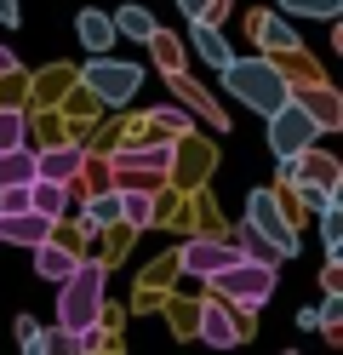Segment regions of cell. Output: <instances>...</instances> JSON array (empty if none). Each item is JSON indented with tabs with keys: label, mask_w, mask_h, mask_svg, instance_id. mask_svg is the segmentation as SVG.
I'll list each match as a JSON object with an SVG mask.
<instances>
[{
	"label": "cell",
	"mask_w": 343,
	"mask_h": 355,
	"mask_svg": "<svg viewBox=\"0 0 343 355\" xmlns=\"http://www.w3.org/2000/svg\"><path fill=\"white\" fill-rule=\"evenodd\" d=\"M29 252H35V270L46 281H63L69 270H75V252H69L63 241H40V247H29Z\"/></svg>",
	"instance_id": "obj_15"
},
{
	"label": "cell",
	"mask_w": 343,
	"mask_h": 355,
	"mask_svg": "<svg viewBox=\"0 0 343 355\" xmlns=\"http://www.w3.org/2000/svg\"><path fill=\"white\" fill-rule=\"evenodd\" d=\"M12 69H17V58H12V52H6V46H0V80H6V75H12Z\"/></svg>",
	"instance_id": "obj_34"
},
{
	"label": "cell",
	"mask_w": 343,
	"mask_h": 355,
	"mask_svg": "<svg viewBox=\"0 0 343 355\" xmlns=\"http://www.w3.org/2000/svg\"><path fill=\"white\" fill-rule=\"evenodd\" d=\"M149 52H155V63H160V69H166V75L177 69V40H172L166 29H155V35H149Z\"/></svg>",
	"instance_id": "obj_27"
},
{
	"label": "cell",
	"mask_w": 343,
	"mask_h": 355,
	"mask_svg": "<svg viewBox=\"0 0 343 355\" xmlns=\"http://www.w3.org/2000/svg\"><path fill=\"white\" fill-rule=\"evenodd\" d=\"M0 24H17V0H0Z\"/></svg>",
	"instance_id": "obj_33"
},
{
	"label": "cell",
	"mask_w": 343,
	"mask_h": 355,
	"mask_svg": "<svg viewBox=\"0 0 343 355\" xmlns=\"http://www.w3.org/2000/svg\"><path fill=\"white\" fill-rule=\"evenodd\" d=\"M52 218H40L35 207H23V212H0V241L6 247H40V241H52Z\"/></svg>",
	"instance_id": "obj_9"
},
{
	"label": "cell",
	"mask_w": 343,
	"mask_h": 355,
	"mask_svg": "<svg viewBox=\"0 0 343 355\" xmlns=\"http://www.w3.org/2000/svg\"><path fill=\"white\" fill-rule=\"evenodd\" d=\"M274 275H281V263H252V258H240V263H229V270H218V275H206L218 286V298L223 304H269L274 298Z\"/></svg>",
	"instance_id": "obj_3"
},
{
	"label": "cell",
	"mask_w": 343,
	"mask_h": 355,
	"mask_svg": "<svg viewBox=\"0 0 343 355\" xmlns=\"http://www.w3.org/2000/svg\"><path fill=\"white\" fill-rule=\"evenodd\" d=\"M166 166H172V149H166V144H149V149H114L121 189H149V178H160Z\"/></svg>",
	"instance_id": "obj_6"
},
{
	"label": "cell",
	"mask_w": 343,
	"mask_h": 355,
	"mask_svg": "<svg viewBox=\"0 0 343 355\" xmlns=\"http://www.w3.org/2000/svg\"><path fill=\"white\" fill-rule=\"evenodd\" d=\"M114 195H121V218L132 230H149L155 224V195L149 189H114Z\"/></svg>",
	"instance_id": "obj_19"
},
{
	"label": "cell",
	"mask_w": 343,
	"mask_h": 355,
	"mask_svg": "<svg viewBox=\"0 0 343 355\" xmlns=\"http://www.w3.org/2000/svg\"><path fill=\"white\" fill-rule=\"evenodd\" d=\"M292 98H297V103L309 109V121H315L320 132H332V126H343V103H337V92H332V86H297Z\"/></svg>",
	"instance_id": "obj_12"
},
{
	"label": "cell",
	"mask_w": 343,
	"mask_h": 355,
	"mask_svg": "<svg viewBox=\"0 0 343 355\" xmlns=\"http://www.w3.org/2000/svg\"><path fill=\"white\" fill-rule=\"evenodd\" d=\"M86 86L98 103H132V92L143 86V69L137 63H114L98 52V63H86Z\"/></svg>",
	"instance_id": "obj_5"
},
{
	"label": "cell",
	"mask_w": 343,
	"mask_h": 355,
	"mask_svg": "<svg viewBox=\"0 0 343 355\" xmlns=\"http://www.w3.org/2000/svg\"><path fill=\"white\" fill-rule=\"evenodd\" d=\"M177 263H183V275H218V270H229V263H240V247H235V241L200 235V241H183Z\"/></svg>",
	"instance_id": "obj_8"
},
{
	"label": "cell",
	"mask_w": 343,
	"mask_h": 355,
	"mask_svg": "<svg viewBox=\"0 0 343 355\" xmlns=\"http://www.w3.org/2000/svg\"><path fill=\"white\" fill-rule=\"evenodd\" d=\"M281 12H292V17H337L343 0H281Z\"/></svg>",
	"instance_id": "obj_25"
},
{
	"label": "cell",
	"mask_w": 343,
	"mask_h": 355,
	"mask_svg": "<svg viewBox=\"0 0 343 355\" xmlns=\"http://www.w3.org/2000/svg\"><path fill=\"white\" fill-rule=\"evenodd\" d=\"M80 224H86V230H109V224H121V195H98V201H86Z\"/></svg>",
	"instance_id": "obj_21"
},
{
	"label": "cell",
	"mask_w": 343,
	"mask_h": 355,
	"mask_svg": "<svg viewBox=\"0 0 343 355\" xmlns=\"http://www.w3.org/2000/svg\"><path fill=\"white\" fill-rule=\"evenodd\" d=\"M189 46H195L200 63H212V69H223V63L235 58V52H229V40L218 35V24H189Z\"/></svg>",
	"instance_id": "obj_14"
},
{
	"label": "cell",
	"mask_w": 343,
	"mask_h": 355,
	"mask_svg": "<svg viewBox=\"0 0 343 355\" xmlns=\"http://www.w3.org/2000/svg\"><path fill=\"white\" fill-rule=\"evenodd\" d=\"M149 132H160V138H177V132H189V115L183 109H149Z\"/></svg>",
	"instance_id": "obj_24"
},
{
	"label": "cell",
	"mask_w": 343,
	"mask_h": 355,
	"mask_svg": "<svg viewBox=\"0 0 343 355\" xmlns=\"http://www.w3.org/2000/svg\"><path fill=\"white\" fill-rule=\"evenodd\" d=\"M218 75H223V86H229V92H235L246 109H258V115H274V109H281V103L292 98L286 75L274 69L269 58H229Z\"/></svg>",
	"instance_id": "obj_2"
},
{
	"label": "cell",
	"mask_w": 343,
	"mask_h": 355,
	"mask_svg": "<svg viewBox=\"0 0 343 355\" xmlns=\"http://www.w3.org/2000/svg\"><path fill=\"white\" fill-rule=\"evenodd\" d=\"M235 247H240V258H252V263H281L286 252L274 247V241L263 235V230H252V224H240V235H235Z\"/></svg>",
	"instance_id": "obj_18"
},
{
	"label": "cell",
	"mask_w": 343,
	"mask_h": 355,
	"mask_svg": "<svg viewBox=\"0 0 343 355\" xmlns=\"http://www.w3.org/2000/svg\"><path fill=\"white\" fill-rule=\"evenodd\" d=\"M80 40H86V52H109L114 46V40H121V35H114V24H109V12H80Z\"/></svg>",
	"instance_id": "obj_17"
},
{
	"label": "cell",
	"mask_w": 343,
	"mask_h": 355,
	"mask_svg": "<svg viewBox=\"0 0 343 355\" xmlns=\"http://www.w3.org/2000/svg\"><path fill=\"white\" fill-rule=\"evenodd\" d=\"M103 263L98 258H75V270L58 281V327L63 332H91L103 315Z\"/></svg>",
	"instance_id": "obj_1"
},
{
	"label": "cell",
	"mask_w": 343,
	"mask_h": 355,
	"mask_svg": "<svg viewBox=\"0 0 343 355\" xmlns=\"http://www.w3.org/2000/svg\"><path fill=\"white\" fill-rule=\"evenodd\" d=\"M286 355H297V349H286Z\"/></svg>",
	"instance_id": "obj_35"
},
{
	"label": "cell",
	"mask_w": 343,
	"mask_h": 355,
	"mask_svg": "<svg viewBox=\"0 0 343 355\" xmlns=\"http://www.w3.org/2000/svg\"><path fill=\"white\" fill-rule=\"evenodd\" d=\"M166 80H172V86H177V92H183V98H189V103H195V109H206V121H212V126H218V132H223V126H229V121H223V109H218V103H212V98H206V92H195V86H189V80H183V75H177V69H172V75H166Z\"/></svg>",
	"instance_id": "obj_22"
},
{
	"label": "cell",
	"mask_w": 343,
	"mask_h": 355,
	"mask_svg": "<svg viewBox=\"0 0 343 355\" xmlns=\"http://www.w3.org/2000/svg\"><path fill=\"white\" fill-rule=\"evenodd\" d=\"M109 24H114V35H126V40H149L160 24H155V17L143 12V6H121V12H114L109 17Z\"/></svg>",
	"instance_id": "obj_20"
},
{
	"label": "cell",
	"mask_w": 343,
	"mask_h": 355,
	"mask_svg": "<svg viewBox=\"0 0 343 355\" xmlns=\"http://www.w3.org/2000/svg\"><path fill=\"white\" fill-rule=\"evenodd\" d=\"M12 184H35V149L29 144L0 149V189H12Z\"/></svg>",
	"instance_id": "obj_16"
},
{
	"label": "cell",
	"mask_w": 343,
	"mask_h": 355,
	"mask_svg": "<svg viewBox=\"0 0 343 355\" xmlns=\"http://www.w3.org/2000/svg\"><path fill=\"white\" fill-rule=\"evenodd\" d=\"M86 166V149L80 144H58V149H40L35 155V178H52V184H75Z\"/></svg>",
	"instance_id": "obj_10"
},
{
	"label": "cell",
	"mask_w": 343,
	"mask_h": 355,
	"mask_svg": "<svg viewBox=\"0 0 343 355\" xmlns=\"http://www.w3.org/2000/svg\"><path fill=\"white\" fill-rule=\"evenodd\" d=\"M320 286H326V293H343V275H337V258L326 263V275H320Z\"/></svg>",
	"instance_id": "obj_32"
},
{
	"label": "cell",
	"mask_w": 343,
	"mask_h": 355,
	"mask_svg": "<svg viewBox=\"0 0 343 355\" xmlns=\"http://www.w3.org/2000/svg\"><path fill=\"white\" fill-rule=\"evenodd\" d=\"M29 207H35L40 218H52V224H58V218H69V212H75V195H69V184L35 178V184H29Z\"/></svg>",
	"instance_id": "obj_13"
},
{
	"label": "cell",
	"mask_w": 343,
	"mask_h": 355,
	"mask_svg": "<svg viewBox=\"0 0 343 355\" xmlns=\"http://www.w3.org/2000/svg\"><path fill=\"white\" fill-rule=\"evenodd\" d=\"M315 315H320V327H326V332H337V321H343V293H326V304H320Z\"/></svg>",
	"instance_id": "obj_30"
},
{
	"label": "cell",
	"mask_w": 343,
	"mask_h": 355,
	"mask_svg": "<svg viewBox=\"0 0 343 355\" xmlns=\"http://www.w3.org/2000/svg\"><path fill=\"white\" fill-rule=\"evenodd\" d=\"M223 6H229V0H177V12L189 17V24H218Z\"/></svg>",
	"instance_id": "obj_26"
},
{
	"label": "cell",
	"mask_w": 343,
	"mask_h": 355,
	"mask_svg": "<svg viewBox=\"0 0 343 355\" xmlns=\"http://www.w3.org/2000/svg\"><path fill=\"white\" fill-rule=\"evenodd\" d=\"M200 338H206V349H235L240 344V321L229 315V304H200Z\"/></svg>",
	"instance_id": "obj_11"
},
{
	"label": "cell",
	"mask_w": 343,
	"mask_h": 355,
	"mask_svg": "<svg viewBox=\"0 0 343 355\" xmlns=\"http://www.w3.org/2000/svg\"><path fill=\"white\" fill-rule=\"evenodd\" d=\"M320 235H326V252H337V241H343V218H337V201H332V207H320Z\"/></svg>",
	"instance_id": "obj_29"
},
{
	"label": "cell",
	"mask_w": 343,
	"mask_h": 355,
	"mask_svg": "<svg viewBox=\"0 0 343 355\" xmlns=\"http://www.w3.org/2000/svg\"><path fill=\"white\" fill-rule=\"evenodd\" d=\"M246 224H252V230H263L286 258L297 252V230L286 224V212H281V201H274V189H258V195L246 201Z\"/></svg>",
	"instance_id": "obj_7"
},
{
	"label": "cell",
	"mask_w": 343,
	"mask_h": 355,
	"mask_svg": "<svg viewBox=\"0 0 343 355\" xmlns=\"http://www.w3.org/2000/svg\"><path fill=\"white\" fill-rule=\"evenodd\" d=\"M258 29H263V40H269V46H274V52H286V46H297V35H292V29L281 24V17H263V24H258Z\"/></svg>",
	"instance_id": "obj_28"
},
{
	"label": "cell",
	"mask_w": 343,
	"mask_h": 355,
	"mask_svg": "<svg viewBox=\"0 0 343 355\" xmlns=\"http://www.w3.org/2000/svg\"><path fill=\"white\" fill-rule=\"evenodd\" d=\"M23 138H29L23 109H0V149H23Z\"/></svg>",
	"instance_id": "obj_23"
},
{
	"label": "cell",
	"mask_w": 343,
	"mask_h": 355,
	"mask_svg": "<svg viewBox=\"0 0 343 355\" xmlns=\"http://www.w3.org/2000/svg\"><path fill=\"white\" fill-rule=\"evenodd\" d=\"M263 121H269V149L281 155V161H286V155L315 149V138H320V126L309 121V109L297 103V98H286V103L274 109V115H263Z\"/></svg>",
	"instance_id": "obj_4"
},
{
	"label": "cell",
	"mask_w": 343,
	"mask_h": 355,
	"mask_svg": "<svg viewBox=\"0 0 343 355\" xmlns=\"http://www.w3.org/2000/svg\"><path fill=\"white\" fill-rule=\"evenodd\" d=\"M29 207V184H12V189H0V212H23Z\"/></svg>",
	"instance_id": "obj_31"
}]
</instances>
